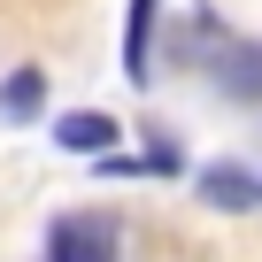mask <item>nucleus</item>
<instances>
[{
	"label": "nucleus",
	"instance_id": "1",
	"mask_svg": "<svg viewBox=\"0 0 262 262\" xmlns=\"http://www.w3.org/2000/svg\"><path fill=\"white\" fill-rule=\"evenodd\" d=\"M116 247H123V231L108 208L54 216V231H47V262H116Z\"/></svg>",
	"mask_w": 262,
	"mask_h": 262
},
{
	"label": "nucleus",
	"instance_id": "2",
	"mask_svg": "<svg viewBox=\"0 0 262 262\" xmlns=\"http://www.w3.org/2000/svg\"><path fill=\"white\" fill-rule=\"evenodd\" d=\"M201 201H208V208L247 216V208H262V178H254V170H239V162H208V170H201Z\"/></svg>",
	"mask_w": 262,
	"mask_h": 262
},
{
	"label": "nucleus",
	"instance_id": "3",
	"mask_svg": "<svg viewBox=\"0 0 262 262\" xmlns=\"http://www.w3.org/2000/svg\"><path fill=\"white\" fill-rule=\"evenodd\" d=\"M155 8L162 0H131V16H123V77L131 85H147V70H155Z\"/></svg>",
	"mask_w": 262,
	"mask_h": 262
},
{
	"label": "nucleus",
	"instance_id": "4",
	"mask_svg": "<svg viewBox=\"0 0 262 262\" xmlns=\"http://www.w3.org/2000/svg\"><path fill=\"white\" fill-rule=\"evenodd\" d=\"M54 147H70V155H100V147H116V116H100V108H70V116L54 123Z\"/></svg>",
	"mask_w": 262,
	"mask_h": 262
},
{
	"label": "nucleus",
	"instance_id": "5",
	"mask_svg": "<svg viewBox=\"0 0 262 262\" xmlns=\"http://www.w3.org/2000/svg\"><path fill=\"white\" fill-rule=\"evenodd\" d=\"M216 85L231 100H262V47H224L216 54Z\"/></svg>",
	"mask_w": 262,
	"mask_h": 262
},
{
	"label": "nucleus",
	"instance_id": "6",
	"mask_svg": "<svg viewBox=\"0 0 262 262\" xmlns=\"http://www.w3.org/2000/svg\"><path fill=\"white\" fill-rule=\"evenodd\" d=\"M47 108V77L39 70H8V77H0V116H8V123H31Z\"/></svg>",
	"mask_w": 262,
	"mask_h": 262
}]
</instances>
